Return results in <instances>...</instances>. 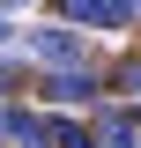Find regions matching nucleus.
Segmentation results:
<instances>
[{
    "mask_svg": "<svg viewBox=\"0 0 141 148\" xmlns=\"http://www.w3.org/2000/svg\"><path fill=\"white\" fill-rule=\"evenodd\" d=\"M126 15H141V0H126Z\"/></svg>",
    "mask_w": 141,
    "mask_h": 148,
    "instance_id": "9d476101",
    "label": "nucleus"
},
{
    "mask_svg": "<svg viewBox=\"0 0 141 148\" xmlns=\"http://www.w3.org/2000/svg\"><path fill=\"white\" fill-rule=\"evenodd\" d=\"M59 22H82V30H119L126 22V0H52Z\"/></svg>",
    "mask_w": 141,
    "mask_h": 148,
    "instance_id": "7ed1b4c3",
    "label": "nucleus"
},
{
    "mask_svg": "<svg viewBox=\"0 0 141 148\" xmlns=\"http://www.w3.org/2000/svg\"><path fill=\"white\" fill-rule=\"evenodd\" d=\"M97 141L104 148H141V119L134 111H104V119H97Z\"/></svg>",
    "mask_w": 141,
    "mask_h": 148,
    "instance_id": "39448f33",
    "label": "nucleus"
},
{
    "mask_svg": "<svg viewBox=\"0 0 141 148\" xmlns=\"http://www.w3.org/2000/svg\"><path fill=\"white\" fill-rule=\"evenodd\" d=\"M52 148H104V141H97V126H82V119H52Z\"/></svg>",
    "mask_w": 141,
    "mask_h": 148,
    "instance_id": "423d86ee",
    "label": "nucleus"
},
{
    "mask_svg": "<svg viewBox=\"0 0 141 148\" xmlns=\"http://www.w3.org/2000/svg\"><path fill=\"white\" fill-rule=\"evenodd\" d=\"M30 82H37V74L22 67V59H8V52H0V104H15V96L30 89Z\"/></svg>",
    "mask_w": 141,
    "mask_h": 148,
    "instance_id": "0eeeda50",
    "label": "nucleus"
},
{
    "mask_svg": "<svg viewBox=\"0 0 141 148\" xmlns=\"http://www.w3.org/2000/svg\"><path fill=\"white\" fill-rule=\"evenodd\" d=\"M8 45H15V22H8V15H0V52H8Z\"/></svg>",
    "mask_w": 141,
    "mask_h": 148,
    "instance_id": "1a4fd4ad",
    "label": "nucleus"
},
{
    "mask_svg": "<svg viewBox=\"0 0 141 148\" xmlns=\"http://www.w3.org/2000/svg\"><path fill=\"white\" fill-rule=\"evenodd\" d=\"M52 148V119L45 111H30V104H0V148Z\"/></svg>",
    "mask_w": 141,
    "mask_h": 148,
    "instance_id": "f03ea898",
    "label": "nucleus"
},
{
    "mask_svg": "<svg viewBox=\"0 0 141 148\" xmlns=\"http://www.w3.org/2000/svg\"><path fill=\"white\" fill-rule=\"evenodd\" d=\"M111 82H119L126 96H141V52H134V59H119V67H111Z\"/></svg>",
    "mask_w": 141,
    "mask_h": 148,
    "instance_id": "6e6552de",
    "label": "nucleus"
},
{
    "mask_svg": "<svg viewBox=\"0 0 141 148\" xmlns=\"http://www.w3.org/2000/svg\"><path fill=\"white\" fill-rule=\"evenodd\" d=\"M97 89H104V82H97V74L89 67H52V74H37V96H45V104H97Z\"/></svg>",
    "mask_w": 141,
    "mask_h": 148,
    "instance_id": "f257e3e1",
    "label": "nucleus"
},
{
    "mask_svg": "<svg viewBox=\"0 0 141 148\" xmlns=\"http://www.w3.org/2000/svg\"><path fill=\"white\" fill-rule=\"evenodd\" d=\"M30 52H37V59H52V67H82V37L59 30V22H45V30H30Z\"/></svg>",
    "mask_w": 141,
    "mask_h": 148,
    "instance_id": "20e7f679",
    "label": "nucleus"
}]
</instances>
